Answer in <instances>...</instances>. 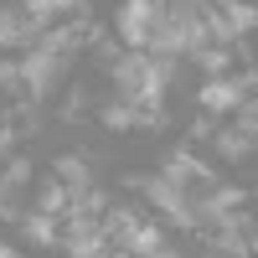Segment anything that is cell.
<instances>
[{"instance_id":"obj_1","label":"cell","mask_w":258,"mask_h":258,"mask_svg":"<svg viewBox=\"0 0 258 258\" xmlns=\"http://www.w3.org/2000/svg\"><path fill=\"white\" fill-rule=\"evenodd\" d=\"M124 186L145 191V202L155 207L170 227H181V232H197V227H202V222H197V202H191L181 186H170L165 176H124Z\"/></svg>"},{"instance_id":"obj_2","label":"cell","mask_w":258,"mask_h":258,"mask_svg":"<svg viewBox=\"0 0 258 258\" xmlns=\"http://www.w3.org/2000/svg\"><path fill=\"white\" fill-rule=\"evenodd\" d=\"M253 88H258V68H248V73H227V78H207L202 93H197V103H202L207 119H217V114H238L243 98H253Z\"/></svg>"},{"instance_id":"obj_3","label":"cell","mask_w":258,"mask_h":258,"mask_svg":"<svg viewBox=\"0 0 258 258\" xmlns=\"http://www.w3.org/2000/svg\"><path fill=\"white\" fill-rule=\"evenodd\" d=\"M160 176L170 186H181L186 197H202L207 186H217V170H212V160H202L191 145H176V150H165V160H160Z\"/></svg>"},{"instance_id":"obj_4","label":"cell","mask_w":258,"mask_h":258,"mask_svg":"<svg viewBox=\"0 0 258 258\" xmlns=\"http://www.w3.org/2000/svg\"><path fill=\"white\" fill-rule=\"evenodd\" d=\"M155 11H160V0H124V6H119L114 26H119V36H124V52H145V47H150Z\"/></svg>"},{"instance_id":"obj_5","label":"cell","mask_w":258,"mask_h":258,"mask_svg":"<svg viewBox=\"0 0 258 258\" xmlns=\"http://www.w3.org/2000/svg\"><path fill=\"white\" fill-rule=\"evenodd\" d=\"M36 47V26L26 21L21 6H0V52H31Z\"/></svg>"},{"instance_id":"obj_6","label":"cell","mask_w":258,"mask_h":258,"mask_svg":"<svg viewBox=\"0 0 258 258\" xmlns=\"http://www.w3.org/2000/svg\"><path fill=\"white\" fill-rule=\"evenodd\" d=\"M160 248H165V227L145 217V222H140V227L124 238V248H119V253H124V258H155Z\"/></svg>"},{"instance_id":"obj_7","label":"cell","mask_w":258,"mask_h":258,"mask_svg":"<svg viewBox=\"0 0 258 258\" xmlns=\"http://www.w3.org/2000/svg\"><path fill=\"white\" fill-rule=\"evenodd\" d=\"M21 232H26L31 248H62V227H57V217H41L36 207L21 212Z\"/></svg>"},{"instance_id":"obj_8","label":"cell","mask_w":258,"mask_h":258,"mask_svg":"<svg viewBox=\"0 0 258 258\" xmlns=\"http://www.w3.org/2000/svg\"><path fill=\"white\" fill-rule=\"evenodd\" d=\"M253 145H258V135H248V129H217V135H212V150H217L222 160H248L253 155Z\"/></svg>"},{"instance_id":"obj_9","label":"cell","mask_w":258,"mask_h":258,"mask_svg":"<svg viewBox=\"0 0 258 258\" xmlns=\"http://www.w3.org/2000/svg\"><path fill=\"white\" fill-rule=\"evenodd\" d=\"M36 212L62 222V212H68V186H62L57 176H41V186H36Z\"/></svg>"},{"instance_id":"obj_10","label":"cell","mask_w":258,"mask_h":258,"mask_svg":"<svg viewBox=\"0 0 258 258\" xmlns=\"http://www.w3.org/2000/svg\"><path fill=\"white\" fill-rule=\"evenodd\" d=\"M98 119H103V129H114V135H129V129H145V119H140V109H129V103H103L98 109Z\"/></svg>"},{"instance_id":"obj_11","label":"cell","mask_w":258,"mask_h":258,"mask_svg":"<svg viewBox=\"0 0 258 258\" xmlns=\"http://www.w3.org/2000/svg\"><path fill=\"white\" fill-rule=\"evenodd\" d=\"M232 57H238V47H202L191 62H202V68H207V78H227Z\"/></svg>"},{"instance_id":"obj_12","label":"cell","mask_w":258,"mask_h":258,"mask_svg":"<svg viewBox=\"0 0 258 258\" xmlns=\"http://www.w3.org/2000/svg\"><path fill=\"white\" fill-rule=\"evenodd\" d=\"M21 212H26V207H21V186H11L6 176H0V217H6V222H21Z\"/></svg>"},{"instance_id":"obj_13","label":"cell","mask_w":258,"mask_h":258,"mask_svg":"<svg viewBox=\"0 0 258 258\" xmlns=\"http://www.w3.org/2000/svg\"><path fill=\"white\" fill-rule=\"evenodd\" d=\"M0 176H6L11 186H21V191H26V186H31V160H26V155H11V160H6V170H0Z\"/></svg>"},{"instance_id":"obj_14","label":"cell","mask_w":258,"mask_h":258,"mask_svg":"<svg viewBox=\"0 0 258 258\" xmlns=\"http://www.w3.org/2000/svg\"><path fill=\"white\" fill-rule=\"evenodd\" d=\"M0 258H21V253H16V248H11L6 238H0Z\"/></svg>"},{"instance_id":"obj_15","label":"cell","mask_w":258,"mask_h":258,"mask_svg":"<svg viewBox=\"0 0 258 258\" xmlns=\"http://www.w3.org/2000/svg\"><path fill=\"white\" fill-rule=\"evenodd\" d=\"M155 258H186V253H176V248H160V253H155Z\"/></svg>"}]
</instances>
